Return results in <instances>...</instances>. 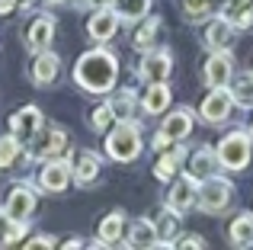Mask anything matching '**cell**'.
Returning a JSON list of instances; mask_svg holds the SVG:
<instances>
[{
  "mask_svg": "<svg viewBox=\"0 0 253 250\" xmlns=\"http://www.w3.org/2000/svg\"><path fill=\"white\" fill-rule=\"evenodd\" d=\"M16 6H19L16 0H0V16H10V13L16 10Z\"/></svg>",
  "mask_w": 253,
  "mask_h": 250,
  "instance_id": "f35d334b",
  "label": "cell"
},
{
  "mask_svg": "<svg viewBox=\"0 0 253 250\" xmlns=\"http://www.w3.org/2000/svg\"><path fill=\"white\" fill-rule=\"evenodd\" d=\"M64 148H68V135H64V128H58V125H42V128L29 138L26 154L36 157V161H48V157H58Z\"/></svg>",
  "mask_w": 253,
  "mask_h": 250,
  "instance_id": "277c9868",
  "label": "cell"
},
{
  "mask_svg": "<svg viewBox=\"0 0 253 250\" xmlns=\"http://www.w3.org/2000/svg\"><path fill=\"white\" fill-rule=\"evenodd\" d=\"M106 154L119 164H128L141 154V128L128 119H119V125L106 138Z\"/></svg>",
  "mask_w": 253,
  "mask_h": 250,
  "instance_id": "7a4b0ae2",
  "label": "cell"
},
{
  "mask_svg": "<svg viewBox=\"0 0 253 250\" xmlns=\"http://www.w3.org/2000/svg\"><path fill=\"white\" fill-rule=\"evenodd\" d=\"M61 74V58L55 51H36V61H32V83L36 87H51Z\"/></svg>",
  "mask_w": 253,
  "mask_h": 250,
  "instance_id": "9c48e42d",
  "label": "cell"
},
{
  "mask_svg": "<svg viewBox=\"0 0 253 250\" xmlns=\"http://www.w3.org/2000/svg\"><path fill=\"white\" fill-rule=\"evenodd\" d=\"M183 10L189 19H202L211 13V0H183Z\"/></svg>",
  "mask_w": 253,
  "mask_h": 250,
  "instance_id": "d6a6232c",
  "label": "cell"
},
{
  "mask_svg": "<svg viewBox=\"0 0 253 250\" xmlns=\"http://www.w3.org/2000/svg\"><path fill=\"white\" fill-rule=\"evenodd\" d=\"M231 74H234V58L228 55V48H221L205 61V74L202 77H205L209 87H228Z\"/></svg>",
  "mask_w": 253,
  "mask_h": 250,
  "instance_id": "30bf717a",
  "label": "cell"
},
{
  "mask_svg": "<svg viewBox=\"0 0 253 250\" xmlns=\"http://www.w3.org/2000/svg\"><path fill=\"white\" fill-rule=\"evenodd\" d=\"M26 231H29V225H26L23 218H13V221H10V228H6V234H3V241H0V244H6V247H10V244H19V241L26 238Z\"/></svg>",
  "mask_w": 253,
  "mask_h": 250,
  "instance_id": "1f68e13d",
  "label": "cell"
},
{
  "mask_svg": "<svg viewBox=\"0 0 253 250\" xmlns=\"http://www.w3.org/2000/svg\"><path fill=\"white\" fill-rule=\"evenodd\" d=\"M119 29V13L112 10V6H103V10H96L90 16V23H86V32H90L93 42H106V39H112Z\"/></svg>",
  "mask_w": 253,
  "mask_h": 250,
  "instance_id": "5bb4252c",
  "label": "cell"
},
{
  "mask_svg": "<svg viewBox=\"0 0 253 250\" xmlns=\"http://www.w3.org/2000/svg\"><path fill=\"white\" fill-rule=\"evenodd\" d=\"M112 10L119 13V19L122 23H135V19H141V16H148V10H151V0H119Z\"/></svg>",
  "mask_w": 253,
  "mask_h": 250,
  "instance_id": "484cf974",
  "label": "cell"
},
{
  "mask_svg": "<svg viewBox=\"0 0 253 250\" xmlns=\"http://www.w3.org/2000/svg\"><path fill=\"white\" fill-rule=\"evenodd\" d=\"M122 228H125V215L122 212H112L99 221V244H119L122 241Z\"/></svg>",
  "mask_w": 253,
  "mask_h": 250,
  "instance_id": "7402d4cb",
  "label": "cell"
},
{
  "mask_svg": "<svg viewBox=\"0 0 253 250\" xmlns=\"http://www.w3.org/2000/svg\"><path fill=\"white\" fill-rule=\"evenodd\" d=\"M26 247H55V238L51 234H39V238H32V241H26Z\"/></svg>",
  "mask_w": 253,
  "mask_h": 250,
  "instance_id": "d590c367",
  "label": "cell"
},
{
  "mask_svg": "<svg viewBox=\"0 0 253 250\" xmlns=\"http://www.w3.org/2000/svg\"><path fill=\"white\" fill-rule=\"evenodd\" d=\"M112 119H116V113H112V106H109V103H103V106H96V109H93V116H90V125H93L96 131H106V128H109V122H112Z\"/></svg>",
  "mask_w": 253,
  "mask_h": 250,
  "instance_id": "4dcf8cb0",
  "label": "cell"
},
{
  "mask_svg": "<svg viewBox=\"0 0 253 250\" xmlns=\"http://www.w3.org/2000/svg\"><path fill=\"white\" fill-rule=\"evenodd\" d=\"M112 113H116V119H131V113H135V93L131 90H122V93H116L109 100Z\"/></svg>",
  "mask_w": 253,
  "mask_h": 250,
  "instance_id": "f546056e",
  "label": "cell"
},
{
  "mask_svg": "<svg viewBox=\"0 0 253 250\" xmlns=\"http://www.w3.org/2000/svg\"><path fill=\"white\" fill-rule=\"evenodd\" d=\"M119 0H99V6H116Z\"/></svg>",
  "mask_w": 253,
  "mask_h": 250,
  "instance_id": "b9f144b4",
  "label": "cell"
},
{
  "mask_svg": "<svg viewBox=\"0 0 253 250\" xmlns=\"http://www.w3.org/2000/svg\"><path fill=\"white\" fill-rule=\"evenodd\" d=\"M218 164L224 170H244L250 164V154H253V144H250V135L247 131H231L218 141Z\"/></svg>",
  "mask_w": 253,
  "mask_h": 250,
  "instance_id": "3957f363",
  "label": "cell"
},
{
  "mask_svg": "<svg viewBox=\"0 0 253 250\" xmlns=\"http://www.w3.org/2000/svg\"><path fill=\"white\" fill-rule=\"evenodd\" d=\"M247 3V0H221V6H218V13H221L224 19H234L237 16V10Z\"/></svg>",
  "mask_w": 253,
  "mask_h": 250,
  "instance_id": "e575fe53",
  "label": "cell"
},
{
  "mask_svg": "<svg viewBox=\"0 0 253 250\" xmlns=\"http://www.w3.org/2000/svg\"><path fill=\"white\" fill-rule=\"evenodd\" d=\"M170 71H173L170 51H148V55H144V61H141V77H144L148 83H167Z\"/></svg>",
  "mask_w": 253,
  "mask_h": 250,
  "instance_id": "8fae6325",
  "label": "cell"
},
{
  "mask_svg": "<svg viewBox=\"0 0 253 250\" xmlns=\"http://www.w3.org/2000/svg\"><path fill=\"white\" fill-rule=\"evenodd\" d=\"M167 206H170V208H173L176 215L189 212V208L196 206V176H192V173H186V176H183L179 183H173Z\"/></svg>",
  "mask_w": 253,
  "mask_h": 250,
  "instance_id": "9a60e30c",
  "label": "cell"
},
{
  "mask_svg": "<svg viewBox=\"0 0 253 250\" xmlns=\"http://www.w3.org/2000/svg\"><path fill=\"white\" fill-rule=\"evenodd\" d=\"M157 32H161V19H157V16H151L148 23H144L141 29L135 32V39H131V45H135L138 51H148L151 45L157 42Z\"/></svg>",
  "mask_w": 253,
  "mask_h": 250,
  "instance_id": "4316f807",
  "label": "cell"
},
{
  "mask_svg": "<svg viewBox=\"0 0 253 250\" xmlns=\"http://www.w3.org/2000/svg\"><path fill=\"white\" fill-rule=\"evenodd\" d=\"M16 3H19V6H29V3H32V0H16Z\"/></svg>",
  "mask_w": 253,
  "mask_h": 250,
  "instance_id": "ee69618b",
  "label": "cell"
},
{
  "mask_svg": "<svg viewBox=\"0 0 253 250\" xmlns=\"http://www.w3.org/2000/svg\"><path fill=\"white\" fill-rule=\"evenodd\" d=\"M183 157H186V151H183V148L167 151V154L161 157V164L154 167V176H157V180H164V183H170V180H173V173L179 170V164H183Z\"/></svg>",
  "mask_w": 253,
  "mask_h": 250,
  "instance_id": "d4e9b609",
  "label": "cell"
},
{
  "mask_svg": "<svg viewBox=\"0 0 253 250\" xmlns=\"http://www.w3.org/2000/svg\"><path fill=\"white\" fill-rule=\"evenodd\" d=\"M183 247H189V250L205 247V238H199V234H186V238H183Z\"/></svg>",
  "mask_w": 253,
  "mask_h": 250,
  "instance_id": "74e56055",
  "label": "cell"
},
{
  "mask_svg": "<svg viewBox=\"0 0 253 250\" xmlns=\"http://www.w3.org/2000/svg\"><path fill=\"white\" fill-rule=\"evenodd\" d=\"M231 96H234L237 106H253V74H241L234 81V87H231Z\"/></svg>",
  "mask_w": 253,
  "mask_h": 250,
  "instance_id": "f1b7e54d",
  "label": "cell"
},
{
  "mask_svg": "<svg viewBox=\"0 0 253 250\" xmlns=\"http://www.w3.org/2000/svg\"><path fill=\"white\" fill-rule=\"evenodd\" d=\"M231 23H234L237 29H247V26H253V3H250V0L241 6V10H237V16L231 19Z\"/></svg>",
  "mask_w": 253,
  "mask_h": 250,
  "instance_id": "836d02e7",
  "label": "cell"
},
{
  "mask_svg": "<svg viewBox=\"0 0 253 250\" xmlns=\"http://www.w3.org/2000/svg\"><path fill=\"white\" fill-rule=\"evenodd\" d=\"M173 144V138L170 135H164V131H157V138H154V151H167Z\"/></svg>",
  "mask_w": 253,
  "mask_h": 250,
  "instance_id": "8d00e7d4",
  "label": "cell"
},
{
  "mask_svg": "<svg viewBox=\"0 0 253 250\" xmlns=\"http://www.w3.org/2000/svg\"><path fill=\"white\" fill-rule=\"evenodd\" d=\"M231 193H234V186H231L228 180H221V176H209V180L199 186V208L202 212H209V215H218V212H224L228 208V202H231Z\"/></svg>",
  "mask_w": 253,
  "mask_h": 250,
  "instance_id": "5b68a950",
  "label": "cell"
},
{
  "mask_svg": "<svg viewBox=\"0 0 253 250\" xmlns=\"http://www.w3.org/2000/svg\"><path fill=\"white\" fill-rule=\"evenodd\" d=\"M176 234H179V221H176V212L170 208L157 218V247H170L176 241Z\"/></svg>",
  "mask_w": 253,
  "mask_h": 250,
  "instance_id": "cb8c5ba5",
  "label": "cell"
},
{
  "mask_svg": "<svg viewBox=\"0 0 253 250\" xmlns=\"http://www.w3.org/2000/svg\"><path fill=\"white\" fill-rule=\"evenodd\" d=\"M215 167H221L218 164V154L211 148H199L189 154V173L196 176V180H209V176H215Z\"/></svg>",
  "mask_w": 253,
  "mask_h": 250,
  "instance_id": "e0dca14e",
  "label": "cell"
},
{
  "mask_svg": "<svg viewBox=\"0 0 253 250\" xmlns=\"http://www.w3.org/2000/svg\"><path fill=\"white\" fill-rule=\"evenodd\" d=\"M48 3H51V6H61V3H64V0H48Z\"/></svg>",
  "mask_w": 253,
  "mask_h": 250,
  "instance_id": "7bdbcfd3",
  "label": "cell"
},
{
  "mask_svg": "<svg viewBox=\"0 0 253 250\" xmlns=\"http://www.w3.org/2000/svg\"><path fill=\"white\" fill-rule=\"evenodd\" d=\"M16 161H19V138L10 131L0 138V170H10Z\"/></svg>",
  "mask_w": 253,
  "mask_h": 250,
  "instance_id": "83f0119b",
  "label": "cell"
},
{
  "mask_svg": "<svg viewBox=\"0 0 253 250\" xmlns=\"http://www.w3.org/2000/svg\"><path fill=\"white\" fill-rule=\"evenodd\" d=\"M228 238H231V244H234V247L253 244V215H237V218L231 221Z\"/></svg>",
  "mask_w": 253,
  "mask_h": 250,
  "instance_id": "603a6c76",
  "label": "cell"
},
{
  "mask_svg": "<svg viewBox=\"0 0 253 250\" xmlns=\"http://www.w3.org/2000/svg\"><path fill=\"white\" fill-rule=\"evenodd\" d=\"M141 106H144V113H148V116L164 113V109L170 106V87H167V83H151V87L144 90Z\"/></svg>",
  "mask_w": 253,
  "mask_h": 250,
  "instance_id": "ffe728a7",
  "label": "cell"
},
{
  "mask_svg": "<svg viewBox=\"0 0 253 250\" xmlns=\"http://www.w3.org/2000/svg\"><path fill=\"white\" fill-rule=\"evenodd\" d=\"M164 135H170L173 141H183L186 135L192 131V113L189 109H176V113H170L167 119H164Z\"/></svg>",
  "mask_w": 253,
  "mask_h": 250,
  "instance_id": "ac0fdd59",
  "label": "cell"
},
{
  "mask_svg": "<svg viewBox=\"0 0 253 250\" xmlns=\"http://www.w3.org/2000/svg\"><path fill=\"white\" fill-rule=\"evenodd\" d=\"M71 176H74V164L64 161V157H48L42 173H39V186H42L45 193H64Z\"/></svg>",
  "mask_w": 253,
  "mask_h": 250,
  "instance_id": "8992f818",
  "label": "cell"
},
{
  "mask_svg": "<svg viewBox=\"0 0 253 250\" xmlns=\"http://www.w3.org/2000/svg\"><path fill=\"white\" fill-rule=\"evenodd\" d=\"M42 109L39 106H23L19 113H13V119H10V131L19 138V141H29L32 135H36L39 128H42Z\"/></svg>",
  "mask_w": 253,
  "mask_h": 250,
  "instance_id": "7c38bea8",
  "label": "cell"
},
{
  "mask_svg": "<svg viewBox=\"0 0 253 250\" xmlns=\"http://www.w3.org/2000/svg\"><path fill=\"white\" fill-rule=\"evenodd\" d=\"M55 39V19L51 16H36L26 26V48L29 51H45Z\"/></svg>",
  "mask_w": 253,
  "mask_h": 250,
  "instance_id": "4fadbf2b",
  "label": "cell"
},
{
  "mask_svg": "<svg viewBox=\"0 0 253 250\" xmlns=\"http://www.w3.org/2000/svg\"><path fill=\"white\" fill-rule=\"evenodd\" d=\"M234 29L237 26L231 23V19L218 16L215 23L205 29V45H209L211 51H221V48H231V42H234Z\"/></svg>",
  "mask_w": 253,
  "mask_h": 250,
  "instance_id": "2e32d148",
  "label": "cell"
},
{
  "mask_svg": "<svg viewBox=\"0 0 253 250\" xmlns=\"http://www.w3.org/2000/svg\"><path fill=\"white\" fill-rule=\"evenodd\" d=\"M231 109H234V96H231L224 87H211V93L202 100V109H199V116H202V122L218 125V122L231 119Z\"/></svg>",
  "mask_w": 253,
  "mask_h": 250,
  "instance_id": "52a82bcc",
  "label": "cell"
},
{
  "mask_svg": "<svg viewBox=\"0 0 253 250\" xmlns=\"http://www.w3.org/2000/svg\"><path fill=\"white\" fill-rule=\"evenodd\" d=\"M128 247H157V225L148 218H138L128 231Z\"/></svg>",
  "mask_w": 253,
  "mask_h": 250,
  "instance_id": "44dd1931",
  "label": "cell"
},
{
  "mask_svg": "<svg viewBox=\"0 0 253 250\" xmlns=\"http://www.w3.org/2000/svg\"><path fill=\"white\" fill-rule=\"evenodd\" d=\"M10 215H6V208H0V241H3V234H6V228H10Z\"/></svg>",
  "mask_w": 253,
  "mask_h": 250,
  "instance_id": "ab89813d",
  "label": "cell"
},
{
  "mask_svg": "<svg viewBox=\"0 0 253 250\" xmlns=\"http://www.w3.org/2000/svg\"><path fill=\"white\" fill-rule=\"evenodd\" d=\"M71 3H74V6H81V10H86V6H93L96 0H71Z\"/></svg>",
  "mask_w": 253,
  "mask_h": 250,
  "instance_id": "60d3db41",
  "label": "cell"
},
{
  "mask_svg": "<svg viewBox=\"0 0 253 250\" xmlns=\"http://www.w3.org/2000/svg\"><path fill=\"white\" fill-rule=\"evenodd\" d=\"M36 206H39V199H36V189L29 186V183H16V186L10 189V196H6V215L10 218H23V221H29V215L36 212Z\"/></svg>",
  "mask_w": 253,
  "mask_h": 250,
  "instance_id": "ba28073f",
  "label": "cell"
},
{
  "mask_svg": "<svg viewBox=\"0 0 253 250\" xmlns=\"http://www.w3.org/2000/svg\"><path fill=\"white\" fill-rule=\"evenodd\" d=\"M116 77H119V61L106 48H93L81 55V61L74 68L77 87L86 90V93H109L116 87Z\"/></svg>",
  "mask_w": 253,
  "mask_h": 250,
  "instance_id": "6da1fadb",
  "label": "cell"
},
{
  "mask_svg": "<svg viewBox=\"0 0 253 250\" xmlns=\"http://www.w3.org/2000/svg\"><path fill=\"white\" fill-rule=\"evenodd\" d=\"M96 176H99V157L93 154V151H81V154H77V164H74V180L81 183V186H90Z\"/></svg>",
  "mask_w": 253,
  "mask_h": 250,
  "instance_id": "d6986e66",
  "label": "cell"
}]
</instances>
